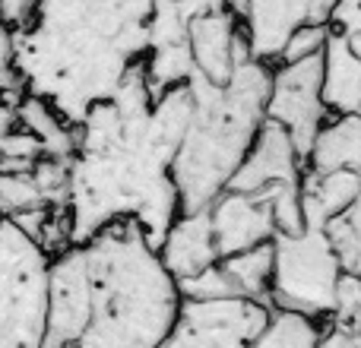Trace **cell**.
I'll return each mask as SVG.
<instances>
[{
	"label": "cell",
	"instance_id": "30bf717a",
	"mask_svg": "<svg viewBox=\"0 0 361 348\" xmlns=\"http://www.w3.org/2000/svg\"><path fill=\"white\" fill-rule=\"evenodd\" d=\"M159 256H162L165 269L175 275V282L193 279V275L206 273L209 266H216L219 256L216 237H212L209 212H180L171 222V228L165 231V237L159 241Z\"/></svg>",
	"mask_w": 361,
	"mask_h": 348
},
{
	"label": "cell",
	"instance_id": "7a4b0ae2",
	"mask_svg": "<svg viewBox=\"0 0 361 348\" xmlns=\"http://www.w3.org/2000/svg\"><path fill=\"white\" fill-rule=\"evenodd\" d=\"M269 76L263 61H244L225 86L190 76L193 120L171 159L180 212H203L228 190L260 124L267 120Z\"/></svg>",
	"mask_w": 361,
	"mask_h": 348
},
{
	"label": "cell",
	"instance_id": "ba28073f",
	"mask_svg": "<svg viewBox=\"0 0 361 348\" xmlns=\"http://www.w3.org/2000/svg\"><path fill=\"white\" fill-rule=\"evenodd\" d=\"M187 51L193 61V76L209 86H225L235 67L250 61L241 19L228 10H206L187 19Z\"/></svg>",
	"mask_w": 361,
	"mask_h": 348
},
{
	"label": "cell",
	"instance_id": "7c38bea8",
	"mask_svg": "<svg viewBox=\"0 0 361 348\" xmlns=\"http://www.w3.org/2000/svg\"><path fill=\"white\" fill-rule=\"evenodd\" d=\"M324 101L330 114H361V61L336 35L324 51Z\"/></svg>",
	"mask_w": 361,
	"mask_h": 348
},
{
	"label": "cell",
	"instance_id": "3957f363",
	"mask_svg": "<svg viewBox=\"0 0 361 348\" xmlns=\"http://www.w3.org/2000/svg\"><path fill=\"white\" fill-rule=\"evenodd\" d=\"M51 256L19 225L0 218V348L48 342Z\"/></svg>",
	"mask_w": 361,
	"mask_h": 348
},
{
	"label": "cell",
	"instance_id": "52a82bcc",
	"mask_svg": "<svg viewBox=\"0 0 361 348\" xmlns=\"http://www.w3.org/2000/svg\"><path fill=\"white\" fill-rule=\"evenodd\" d=\"M92 288H89V263L82 244L63 250L51 260L48 275V342L57 348H73L89 326Z\"/></svg>",
	"mask_w": 361,
	"mask_h": 348
},
{
	"label": "cell",
	"instance_id": "277c9868",
	"mask_svg": "<svg viewBox=\"0 0 361 348\" xmlns=\"http://www.w3.org/2000/svg\"><path fill=\"white\" fill-rule=\"evenodd\" d=\"M273 254V311H295L326 323L336 304V285L345 273L326 228L305 225L295 235H276Z\"/></svg>",
	"mask_w": 361,
	"mask_h": 348
},
{
	"label": "cell",
	"instance_id": "8992f818",
	"mask_svg": "<svg viewBox=\"0 0 361 348\" xmlns=\"http://www.w3.org/2000/svg\"><path fill=\"white\" fill-rule=\"evenodd\" d=\"M326 118L330 108L324 101V54L292 63H273L267 120L279 124L292 137L301 159H307Z\"/></svg>",
	"mask_w": 361,
	"mask_h": 348
},
{
	"label": "cell",
	"instance_id": "5b68a950",
	"mask_svg": "<svg viewBox=\"0 0 361 348\" xmlns=\"http://www.w3.org/2000/svg\"><path fill=\"white\" fill-rule=\"evenodd\" d=\"M273 307L247 298H180L162 348H250Z\"/></svg>",
	"mask_w": 361,
	"mask_h": 348
},
{
	"label": "cell",
	"instance_id": "2e32d148",
	"mask_svg": "<svg viewBox=\"0 0 361 348\" xmlns=\"http://www.w3.org/2000/svg\"><path fill=\"white\" fill-rule=\"evenodd\" d=\"M326 323L345 326V330H361V275L343 273L336 285V304Z\"/></svg>",
	"mask_w": 361,
	"mask_h": 348
},
{
	"label": "cell",
	"instance_id": "8fae6325",
	"mask_svg": "<svg viewBox=\"0 0 361 348\" xmlns=\"http://www.w3.org/2000/svg\"><path fill=\"white\" fill-rule=\"evenodd\" d=\"M307 174L349 171L361 178V114H330L305 159Z\"/></svg>",
	"mask_w": 361,
	"mask_h": 348
},
{
	"label": "cell",
	"instance_id": "9a60e30c",
	"mask_svg": "<svg viewBox=\"0 0 361 348\" xmlns=\"http://www.w3.org/2000/svg\"><path fill=\"white\" fill-rule=\"evenodd\" d=\"M42 209H54L48 197L42 193L35 174L29 171H0V218L19 222Z\"/></svg>",
	"mask_w": 361,
	"mask_h": 348
},
{
	"label": "cell",
	"instance_id": "d6986e66",
	"mask_svg": "<svg viewBox=\"0 0 361 348\" xmlns=\"http://www.w3.org/2000/svg\"><path fill=\"white\" fill-rule=\"evenodd\" d=\"M42 348H57V345H42Z\"/></svg>",
	"mask_w": 361,
	"mask_h": 348
},
{
	"label": "cell",
	"instance_id": "4fadbf2b",
	"mask_svg": "<svg viewBox=\"0 0 361 348\" xmlns=\"http://www.w3.org/2000/svg\"><path fill=\"white\" fill-rule=\"evenodd\" d=\"M273 263H276V254H273V241H269V244H260V247L241 250V254L222 256L219 266H222L235 298H247V301H257V304L273 307L269 304V294H273Z\"/></svg>",
	"mask_w": 361,
	"mask_h": 348
},
{
	"label": "cell",
	"instance_id": "ac0fdd59",
	"mask_svg": "<svg viewBox=\"0 0 361 348\" xmlns=\"http://www.w3.org/2000/svg\"><path fill=\"white\" fill-rule=\"evenodd\" d=\"M317 348H361V330L324 323V336H320Z\"/></svg>",
	"mask_w": 361,
	"mask_h": 348
},
{
	"label": "cell",
	"instance_id": "9c48e42d",
	"mask_svg": "<svg viewBox=\"0 0 361 348\" xmlns=\"http://www.w3.org/2000/svg\"><path fill=\"white\" fill-rule=\"evenodd\" d=\"M206 212H209L219 256H231V254H241V250L260 247V244L276 241V235H279L273 218V206L263 197L225 190Z\"/></svg>",
	"mask_w": 361,
	"mask_h": 348
},
{
	"label": "cell",
	"instance_id": "5bb4252c",
	"mask_svg": "<svg viewBox=\"0 0 361 348\" xmlns=\"http://www.w3.org/2000/svg\"><path fill=\"white\" fill-rule=\"evenodd\" d=\"M324 323L295 311H269L263 333L250 348H317Z\"/></svg>",
	"mask_w": 361,
	"mask_h": 348
},
{
	"label": "cell",
	"instance_id": "e0dca14e",
	"mask_svg": "<svg viewBox=\"0 0 361 348\" xmlns=\"http://www.w3.org/2000/svg\"><path fill=\"white\" fill-rule=\"evenodd\" d=\"M326 42H330V25H314V23L298 25L288 35L286 48H282L276 63H292V61H305V57H314V54H324Z\"/></svg>",
	"mask_w": 361,
	"mask_h": 348
},
{
	"label": "cell",
	"instance_id": "6da1fadb",
	"mask_svg": "<svg viewBox=\"0 0 361 348\" xmlns=\"http://www.w3.org/2000/svg\"><path fill=\"white\" fill-rule=\"evenodd\" d=\"M92 311L73 348H162L180 307V288L156 244L133 218L111 222L86 244Z\"/></svg>",
	"mask_w": 361,
	"mask_h": 348
}]
</instances>
